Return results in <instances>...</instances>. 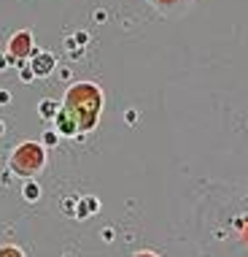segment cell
I'll return each mask as SVG.
<instances>
[{"label":"cell","instance_id":"6","mask_svg":"<svg viewBox=\"0 0 248 257\" xmlns=\"http://www.w3.org/2000/svg\"><path fill=\"white\" fill-rule=\"evenodd\" d=\"M57 111H60V108H57V103H54V100H41V117L43 119H54V117H57Z\"/></svg>","mask_w":248,"mask_h":257},{"label":"cell","instance_id":"5","mask_svg":"<svg viewBox=\"0 0 248 257\" xmlns=\"http://www.w3.org/2000/svg\"><path fill=\"white\" fill-rule=\"evenodd\" d=\"M52 71H54V57L52 54H38L35 63H33V73L35 76H46V73H52Z\"/></svg>","mask_w":248,"mask_h":257},{"label":"cell","instance_id":"3","mask_svg":"<svg viewBox=\"0 0 248 257\" xmlns=\"http://www.w3.org/2000/svg\"><path fill=\"white\" fill-rule=\"evenodd\" d=\"M30 52H33V33L30 30H19V33H14L11 35V41H8V57H14V60H27L30 57Z\"/></svg>","mask_w":248,"mask_h":257},{"label":"cell","instance_id":"9","mask_svg":"<svg viewBox=\"0 0 248 257\" xmlns=\"http://www.w3.org/2000/svg\"><path fill=\"white\" fill-rule=\"evenodd\" d=\"M132 257H159L157 252H151V249H140V252H135Z\"/></svg>","mask_w":248,"mask_h":257},{"label":"cell","instance_id":"2","mask_svg":"<svg viewBox=\"0 0 248 257\" xmlns=\"http://www.w3.org/2000/svg\"><path fill=\"white\" fill-rule=\"evenodd\" d=\"M43 165H46V149H43L38 141H22L8 157V168L16 176H24V179L41 173Z\"/></svg>","mask_w":248,"mask_h":257},{"label":"cell","instance_id":"4","mask_svg":"<svg viewBox=\"0 0 248 257\" xmlns=\"http://www.w3.org/2000/svg\"><path fill=\"white\" fill-rule=\"evenodd\" d=\"M148 3H151L154 8L159 11V14H165V16H176V14H184V11L189 8L194 0H148Z\"/></svg>","mask_w":248,"mask_h":257},{"label":"cell","instance_id":"8","mask_svg":"<svg viewBox=\"0 0 248 257\" xmlns=\"http://www.w3.org/2000/svg\"><path fill=\"white\" fill-rule=\"evenodd\" d=\"M22 195H24V200H38V195H41V189L35 187V184H27L22 189Z\"/></svg>","mask_w":248,"mask_h":257},{"label":"cell","instance_id":"7","mask_svg":"<svg viewBox=\"0 0 248 257\" xmlns=\"http://www.w3.org/2000/svg\"><path fill=\"white\" fill-rule=\"evenodd\" d=\"M0 257H24V252L19 247H14V244H3L0 247Z\"/></svg>","mask_w":248,"mask_h":257},{"label":"cell","instance_id":"1","mask_svg":"<svg viewBox=\"0 0 248 257\" xmlns=\"http://www.w3.org/2000/svg\"><path fill=\"white\" fill-rule=\"evenodd\" d=\"M103 103H105V97H103V89L97 84L78 82V84L67 87L60 111L76 125L78 133H89V130H95L97 119L103 114Z\"/></svg>","mask_w":248,"mask_h":257}]
</instances>
